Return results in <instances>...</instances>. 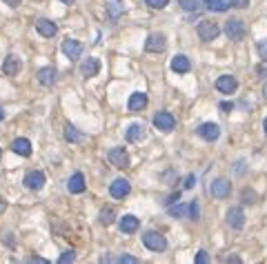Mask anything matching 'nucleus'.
I'll return each mask as SVG.
<instances>
[{"label": "nucleus", "mask_w": 267, "mask_h": 264, "mask_svg": "<svg viewBox=\"0 0 267 264\" xmlns=\"http://www.w3.org/2000/svg\"><path fill=\"white\" fill-rule=\"evenodd\" d=\"M198 215H200V209H198L196 200L189 202V220H198Z\"/></svg>", "instance_id": "31"}, {"label": "nucleus", "mask_w": 267, "mask_h": 264, "mask_svg": "<svg viewBox=\"0 0 267 264\" xmlns=\"http://www.w3.org/2000/svg\"><path fill=\"white\" fill-rule=\"evenodd\" d=\"M38 82L45 87H51L56 82V69L54 67H43V69L38 71Z\"/></svg>", "instance_id": "23"}, {"label": "nucleus", "mask_w": 267, "mask_h": 264, "mask_svg": "<svg viewBox=\"0 0 267 264\" xmlns=\"http://www.w3.org/2000/svg\"><path fill=\"white\" fill-rule=\"evenodd\" d=\"M240 198H243V204H254V202H256V193L251 189H243Z\"/></svg>", "instance_id": "30"}, {"label": "nucleus", "mask_w": 267, "mask_h": 264, "mask_svg": "<svg viewBox=\"0 0 267 264\" xmlns=\"http://www.w3.org/2000/svg\"><path fill=\"white\" fill-rule=\"evenodd\" d=\"M163 202H165V206H172L174 202H181V191H174V193L169 195L167 200H163Z\"/></svg>", "instance_id": "34"}, {"label": "nucleus", "mask_w": 267, "mask_h": 264, "mask_svg": "<svg viewBox=\"0 0 267 264\" xmlns=\"http://www.w3.org/2000/svg\"><path fill=\"white\" fill-rule=\"evenodd\" d=\"M154 127L169 133V131H174V127H176V118H174L172 113H167V111H161V113L154 116Z\"/></svg>", "instance_id": "6"}, {"label": "nucleus", "mask_w": 267, "mask_h": 264, "mask_svg": "<svg viewBox=\"0 0 267 264\" xmlns=\"http://www.w3.org/2000/svg\"><path fill=\"white\" fill-rule=\"evenodd\" d=\"M23 69V62H20L16 56H7L3 62V71L5 76H18V71Z\"/></svg>", "instance_id": "19"}, {"label": "nucleus", "mask_w": 267, "mask_h": 264, "mask_svg": "<svg viewBox=\"0 0 267 264\" xmlns=\"http://www.w3.org/2000/svg\"><path fill=\"white\" fill-rule=\"evenodd\" d=\"M122 9H125V7H122V3H120V0H111V3L107 5V12H109L111 23H116V20H118V16L122 14Z\"/></svg>", "instance_id": "27"}, {"label": "nucleus", "mask_w": 267, "mask_h": 264, "mask_svg": "<svg viewBox=\"0 0 267 264\" xmlns=\"http://www.w3.org/2000/svg\"><path fill=\"white\" fill-rule=\"evenodd\" d=\"M198 136L203 140H207V142H214V140L220 138V127L216 122H205L198 127Z\"/></svg>", "instance_id": "10"}, {"label": "nucleus", "mask_w": 267, "mask_h": 264, "mask_svg": "<svg viewBox=\"0 0 267 264\" xmlns=\"http://www.w3.org/2000/svg\"><path fill=\"white\" fill-rule=\"evenodd\" d=\"M209 193L218 200H225L229 193H232V184H229L225 178H216L212 184H209Z\"/></svg>", "instance_id": "5"}, {"label": "nucleus", "mask_w": 267, "mask_h": 264, "mask_svg": "<svg viewBox=\"0 0 267 264\" xmlns=\"http://www.w3.org/2000/svg\"><path fill=\"white\" fill-rule=\"evenodd\" d=\"M60 3H65V5H71V3H74V0H60Z\"/></svg>", "instance_id": "47"}, {"label": "nucleus", "mask_w": 267, "mask_h": 264, "mask_svg": "<svg viewBox=\"0 0 267 264\" xmlns=\"http://www.w3.org/2000/svg\"><path fill=\"white\" fill-rule=\"evenodd\" d=\"M194 184H196V175H194V173H189L187 178H185V189H192Z\"/></svg>", "instance_id": "38"}, {"label": "nucleus", "mask_w": 267, "mask_h": 264, "mask_svg": "<svg viewBox=\"0 0 267 264\" xmlns=\"http://www.w3.org/2000/svg\"><path fill=\"white\" fill-rule=\"evenodd\" d=\"M63 54L67 56L69 60H76V58H80V54H83V45L78 43V40H71V38H67L63 40Z\"/></svg>", "instance_id": "12"}, {"label": "nucleus", "mask_w": 267, "mask_h": 264, "mask_svg": "<svg viewBox=\"0 0 267 264\" xmlns=\"http://www.w3.org/2000/svg\"><path fill=\"white\" fill-rule=\"evenodd\" d=\"M0 158H3V151H0Z\"/></svg>", "instance_id": "48"}, {"label": "nucleus", "mask_w": 267, "mask_h": 264, "mask_svg": "<svg viewBox=\"0 0 267 264\" xmlns=\"http://www.w3.org/2000/svg\"><path fill=\"white\" fill-rule=\"evenodd\" d=\"M263 131H265V136H267V118H265V122H263Z\"/></svg>", "instance_id": "46"}, {"label": "nucleus", "mask_w": 267, "mask_h": 264, "mask_svg": "<svg viewBox=\"0 0 267 264\" xmlns=\"http://www.w3.org/2000/svg\"><path fill=\"white\" fill-rule=\"evenodd\" d=\"M67 189H69L71 193H83V191H85V175L83 173H74L69 178V182H67Z\"/></svg>", "instance_id": "22"}, {"label": "nucleus", "mask_w": 267, "mask_h": 264, "mask_svg": "<svg viewBox=\"0 0 267 264\" xmlns=\"http://www.w3.org/2000/svg\"><path fill=\"white\" fill-rule=\"evenodd\" d=\"M116 262H129V264H136L138 260H136V257H131V255H120V257H116Z\"/></svg>", "instance_id": "39"}, {"label": "nucleus", "mask_w": 267, "mask_h": 264, "mask_svg": "<svg viewBox=\"0 0 267 264\" xmlns=\"http://www.w3.org/2000/svg\"><path fill=\"white\" fill-rule=\"evenodd\" d=\"M138 226H141V220L136 215H125L120 217V231L122 233H136Z\"/></svg>", "instance_id": "21"}, {"label": "nucleus", "mask_w": 267, "mask_h": 264, "mask_svg": "<svg viewBox=\"0 0 267 264\" xmlns=\"http://www.w3.org/2000/svg\"><path fill=\"white\" fill-rule=\"evenodd\" d=\"M167 47V38L163 34H150V38L145 40V51L150 54H161Z\"/></svg>", "instance_id": "7"}, {"label": "nucleus", "mask_w": 267, "mask_h": 264, "mask_svg": "<svg viewBox=\"0 0 267 264\" xmlns=\"http://www.w3.org/2000/svg\"><path fill=\"white\" fill-rule=\"evenodd\" d=\"M147 93H143V91H136V93H131L129 96V102H127V109H129L131 113H138V111H143V109L147 107Z\"/></svg>", "instance_id": "13"}, {"label": "nucleus", "mask_w": 267, "mask_h": 264, "mask_svg": "<svg viewBox=\"0 0 267 264\" xmlns=\"http://www.w3.org/2000/svg\"><path fill=\"white\" fill-rule=\"evenodd\" d=\"M5 5H9V7H18L20 3H23V0H3Z\"/></svg>", "instance_id": "41"}, {"label": "nucleus", "mask_w": 267, "mask_h": 264, "mask_svg": "<svg viewBox=\"0 0 267 264\" xmlns=\"http://www.w3.org/2000/svg\"><path fill=\"white\" fill-rule=\"evenodd\" d=\"M147 5H150L152 9H165L169 5V0H145Z\"/></svg>", "instance_id": "32"}, {"label": "nucleus", "mask_w": 267, "mask_h": 264, "mask_svg": "<svg viewBox=\"0 0 267 264\" xmlns=\"http://www.w3.org/2000/svg\"><path fill=\"white\" fill-rule=\"evenodd\" d=\"M216 89H218L220 93H225V96H232V93L238 89V80H236L234 76L225 74V76H220L218 80H216Z\"/></svg>", "instance_id": "9"}, {"label": "nucleus", "mask_w": 267, "mask_h": 264, "mask_svg": "<svg viewBox=\"0 0 267 264\" xmlns=\"http://www.w3.org/2000/svg\"><path fill=\"white\" fill-rule=\"evenodd\" d=\"M109 162L114 164L116 169H127L129 167V153H127V149L125 147L109 149Z\"/></svg>", "instance_id": "4"}, {"label": "nucleus", "mask_w": 267, "mask_h": 264, "mask_svg": "<svg viewBox=\"0 0 267 264\" xmlns=\"http://www.w3.org/2000/svg\"><path fill=\"white\" fill-rule=\"evenodd\" d=\"M36 31H38L43 38H54L58 27H56V23H51V20L40 18V20H36Z\"/></svg>", "instance_id": "15"}, {"label": "nucleus", "mask_w": 267, "mask_h": 264, "mask_svg": "<svg viewBox=\"0 0 267 264\" xmlns=\"http://www.w3.org/2000/svg\"><path fill=\"white\" fill-rule=\"evenodd\" d=\"M129 191H131V184H129V180H125V178L114 180L111 186H109L111 198H116V200H122L125 195H129Z\"/></svg>", "instance_id": "8"}, {"label": "nucleus", "mask_w": 267, "mask_h": 264, "mask_svg": "<svg viewBox=\"0 0 267 264\" xmlns=\"http://www.w3.org/2000/svg\"><path fill=\"white\" fill-rule=\"evenodd\" d=\"M258 56L267 62V40H260L258 43Z\"/></svg>", "instance_id": "36"}, {"label": "nucleus", "mask_w": 267, "mask_h": 264, "mask_svg": "<svg viewBox=\"0 0 267 264\" xmlns=\"http://www.w3.org/2000/svg\"><path fill=\"white\" fill-rule=\"evenodd\" d=\"M218 34H220V27H218V23H214V20H203V23L198 25V36H200V40H205V43L216 40Z\"/></svg>", "instance_id": "3"}, {"label": "nucleus", "mask_w": 267, "mask_h": 264, "mask_svg": "<svg viewBox=\"0 0 267 264\" xmlns=\"http://www.w3.org/2000/svg\"><path fill=\"white\" fill-rule=\"evenodd\" d=\"M125 138H127V142H141L143 138H145V124H141V122H134L127 127V131H125Z\"/></svg>", "instance_id": "16"}, {"label": "nucleus", "mask_w": 267, "mask_h": 264, "mask_svg": "<svg viewBox=\"0 0 267 264\" xmlns=\"http://www.w3.org/2000/svg\"><path fill=\"white\" fill-rule=\"evenodd\" d=\"M74 260H76V253H74V251H65L63 255L58 257L60 264H69V262H74Z\"/></svg>", "instance_id": "33"}, {"label": "nucleus", "mask_w": 267, "mask_h": 264, "mask_svg": "<svg viewBox=\"0 0 267 264\" xmlns=\"http://www.w3.org/2000/svg\"><path fill=\"white\" fill-rule=\"evenodd\" d=\"M98 71H100V62H98V58H85L83 65H80V74H83L85 78L98 76Z\"/></svg>", "instance_id": "18"}, {"label": "nucleus", "mask_w": 267, "mask_h": 264, "mask_svg": "<svg viewBox=\"0 0 267 264\" xmlns=\"http://www.w3.org/2000/svg\"><path fill=\"white\" fill-rule=\"evenodd\" d=\"M0 120H5V109L0 107Z\"/></svg>", "instance_id": "45"}, {"label": "nucleus", "mask_w": 267, "mask_h": 264, "mask_svg": "<svg viewBox=\"0 0 267 264\" xmlns=\"http://www.w3.org/2000/svg\"><path fill=\"white\" fill-rule=\"evenodd\" d=\"M227 224L232 226V229H243L245 226V213L240 206H232V209L227 211Z\"/></svg>", "instance_id": "14"}, {"label": "nucleus", "mask_w": 267, "mask_h": 264, "mask_svg": "<svg viewBox=\"0 0 267 264\" xmlns=\"http://www.w3.org/2000/svg\"><path fill=\"white\" fill-rule=\"evenodd\" d=\"M220 109H223V111L225 113H227V111H232V109H234V105H229V102H220V105H218Z\"/></svg>", "instance_id": "40"}, {"label": "nucleus", "mask_w": 267, "mask_h": 264, "mask_svg": "<svg viewBox=\"0 0 267 264\" xmlns=\"http://www.w3.org/2000/svg\"><path fill=\"white\" fill-rule=\"evenodd\" d=\"M45 173L43 171H29L27 175H25V186L27 189H32V191H40L45 186Z\"/></svg>", "instance_id": "11"}, {"label": "nucleus", "mask_w": 267, "mask_h": 264, "mask_svg": "<svg viewBox=\"0 0 267 264\" xmlns=\"http://www.w3.org/2000/svg\"><path fill=\"white\" fill-rule=\"evenodd\" d=\"M169 209V215L172 217H189V204H181V202H174L172 206H167Z\"/></svg>", "instance_id": "26"}, {"label": "nucleus", "mask_w": 267, "mask_h": 264, "mask_svg": "<svg viewBox=\"0 0 267 264\" xmlns=\"http://www.w3.org/2000/svg\"><path fill=\"white\" fill-rule=\"evenodd\" d=\"M98 220H100V224L102 226H109V224H114L116 222V211L111 209V206H105V209L98 213Z\"/></svg>", "instance_id": "25"}, {"label": "nucleus", "mask_w": 267, "mask_h": 264, "mask_svg": "<svg viewBox=\"0 0 267 264\" xmlns=\"http://www.w3.org/2000/svg\"><path fill=\"white\" fill-rule=\"evenodd\" d=\"M203 5L209 9V12H218V14H223V12H227L232 5L229 3H225V0H203Z\"/></svg>", "instance_id": "24"}, {"label": "nucleus", "mask_w": 267, "mask_h": 264, "mask_svg": "<svg viewBox=\"0 0 267 264\" xmlns=\"http://www.w3.org/2000/svg\"><path fill=\"white\" fill-rule=\"evenodd\" d=\"M172 71L174 74H187L189 69H192V62H189L187 56H183V54H178V56H174L172 58Z\"/></svg>", "instance_id": "17"}, {"label": "nucleus", "mask_w": 267, "mask_h": 264, "mask_svg": "<svg viewBox=\"0 0 267 264\" xmlns=\"http://www.w3.org/2000/svg\"><path fill=\"white\" fill-rule=\"evenodd\" d=\"M194 262H196V264H207V262H209L207 251H198V255L194 257Z\"/></svg>", "instance_id": "35"}, {"label": "nucleus", "mask_w": 267, "mask_h": 264, "mask_svg": "<svg viewBox=\"0 0 267 264\" xmlns=\"http://www.w3.org/2000/svg\"><path fill=\"white\" fill-rule=\"evenodd\" d=\"M178 5L185 12H198L200 9V0H178Z\"/></svg>", "instance_id": "29"}, {"label": "nucleus", "mask_w": 267, "mask_h": 264, "mask_svg": "<svg viewBox=\"0 0 267 264\" xmlns=\"http://www.w3.org/2000/svg\"><path fill=\"white\" fill-rule=\"evenodd\" d=\"M143 244H145L150 251H165L167 248V240H165V235H161V233H156V231H147V233H143Z\"/></svg>", "instance_id": "1"}, {"label": "nucleus", "mask_w": 267, "mask_h": 264, "mask_svg": "<svg viewBox=\"0 0 267 264\" xmlns=\"http://www.w3.org/2000/svg\"><path fill=\"white\" fill-rule=\"evenodd\" d=\"M227 262H229V264H232V262H234V264H240V257H236V255H229V257H227Z\"/></svg>", "instance_id": "42"}, {"label": "nucleus", "mask_w": 267, "mask_h": 264, "mask_svg": "<svg viewBox=\"0 0 267 264\" xmlns=\"http://www.w3.org/2000/svg\"><path fill=\"white\" fill-rule=\"evenodd\" d=\"M65 140H67V142H78V140H83V136L76 131L74 124H67V127H65Z\"/></svg>", "instance_id": "28"}, {"label": "nucleus", "mask_w": 267, "mask_h": 264, "mask_svg": "<svg viewBox=\"0 0 267 264\" xmlns=\"http://www.w3.org/2000/svg\"><path fill=\"white\" fill-rule=\"evenodd\" d=\"M12 151L27 158V155H32V142H29L27 138H16L12 142Z\"/></svg>", "instance_id": "20"}, {"label": "nucleus", "mask_w": 267, "mask_h": 264, "mask_svg": "<svg viewBox=\"0 0 267 264\" xmlns=\"http://www.w3.org/2000/svg\"><path fill=\"white\" fill-rule=\"evenodd\" d=\"M229 5L236 9H245V7H249V0H229Z\"/></svg>", "instance_id": "37"}, {"label": "nucleus", "mask_w": 267, "mask_h": 264, "mask_svg": "<svg viewBox=\"0 0 267 264\" xmlns=\"http://www.w3.org/2000/svg\"><path fill=\"white\" fill-rule=\"evenodd\" d=\"M5 211H7V202L0 198V213H5Z\"/></svg>", "instance_id": "44"}, {"label": "nucleus", "mask_w": 267, "mask_h": 264, "mask_svg": "<svg viewBox=\"0 0 267 264\" xmlns=\"http://www.w3.org/2000/svg\"><path fill=\"white\" fill-rule=\"evenodd\" d=\"M225 36H227L229 40H234V43L243 40L245 38V25H243V20L229 18L227 23H225Z\"/></svg>", "instance_id": "2"}, {"label": "nucleus", "mask_w": 267, "mask_h": 264, "mask_svg": "<svg viewBox=\"0 0 267 264\" xmlns=\"http://www.w3.org/2000/svg\"><path fill=\"white\" fill-rule=\"evenodd\" d=\"M29 262H40V264H47L45 257H29Z\"/></svg>", "instance_id": "43"}]
</instances>
